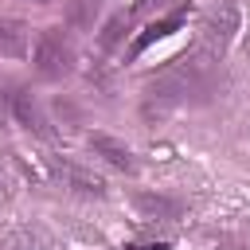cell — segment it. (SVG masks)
Returning a JSON list of instances; mask_svg holds the SVG:
<instances>
[{
    "mask_svg": "<svg viewBox=\"0 0 250 250\" xmlns=\"http://www.w3.org/2000/svg\"><path fill=\"white\" fill-rule=\"evenodd\" d=\"M70 66H74L70 39L62 35V27H47L35 43V70L43 78H62V74H70Z\"/></svg>",
    "mask_w": 250,
    "mask_h": 250,
    "instance_id": "cell-1",
    "label": "cell"
},
{
    "mask_svg": "<svg viewBox=\"0 0 250 250\" xmlns=\"http://www.w3.org/2000/svg\"><path fill=\"white\" fill-rule=\"evenodd\" d=\"M234 31H238V8L234 4H219L207 16V23H203V47L211 51V59H219L227 51V43L234 39Z\"/></svg>",
    "mask_w": 250,
    "mask_h": 250,
    "instance_id": "cell-2",
    "label": "cell"
},
{
    "mask_svg": "<svg viewBox=\"0 0 250 250\" xmlns=\"http://www.w3.org/2000/svg\"><path fill=\"white\" fill-rule=\"evenodd\" d=\"M12 117H16L23 129L39 133V137H47V133H51V129H47V117H43V109H39V102H35L23 86H16V90H12Z\"/></svg>",
    "mask_w": 250,
    "mask_h": 250,
    "instance_id": "cell-3",
    "label": "cell"
},
{
    "mask_svg": "<svg viewBox=\"0 0 250 250\" xmlns=\"http://www.w3.org/2000/svg\"><path fill=\"white\" fill-rule=\"evenodd\" d=\"M180 23H184V8H176V12H168V16H160V20H152V23H148V27H145V31H141V35L133 39V47H129V55L137 59V55H141V51H148V47H152L156 39H168L172 31H180Z\"/></svg>",
    "mask_w": 250,
    "mask_h": 250,
    "instance_id": "cell-4",
    "label": "cell"
},
{
    "mask_svg": "<svg viewBox=\"0 0 250 250\" xmlns=\"http://www.w3.org/2000/svg\"><path fill=\"white\" fill-rule=\"evenodd\" d=\"M27 23L23 20H12V16H0V55L4 59H23L27 55Z\"/></svg>",
    "mask_w": 250,
    "mask_h": 250,
    "instance_id": "cell-5",
    "label": "cell"
},
{
    "mask_svg": "<svg viewBox=\"0 0 250 250\" xmlns=\"http://www.w3.org/2000/svg\"><path fill=\"white\" fill-rule=\"evenodd\" d=\"M90 148L94 152H102L113 168H125V172H133V152L125 148V145H117L113 137H90Z\"/></svg>",
    "mask_w": 250,
    "mask_h": 250,
    "instance_id": "cell-6",
    "label": "cell"
},
{
    "mask_svg": "<svg viewBox=\"0 0 250 250\" xmlns=\"http://www.w3.org/2000/svg\"><path fill=\"white\" fill-rule=\"evenodd\" d=\"M160 4H168V0H137V4L129 8V12H121V16H117V20L109 23V31L102 35V43H105V47H113V43H117V35H121V27H129V23H133V20L141 16V12H148V8H160Z\"/></svg>",
    "mask_w": 250,
    "mask_h": 250,
    "instance_id": "cell-7",
    "label": "cell"
},
{
    "mask_svg": "<svg viewBox=\"0 0 250 250\" xmlns=\"http://www.w3.org/2000/svg\"><path fill=\"white\" fill-rule=\"evenodd\" d=\"M98 8H102V0H70L66 4V20L74 27H90L94 16H98Z\"/></svg>",
    "mask_w": 250,
    "mask_h": 250,
    "instance_id": "cell-8",
    "label": "cell"
},
{
    "mask_svg": "<svg viewBox=\"0 0 250 250\" xmlns=\"http://www.w3.org/2000/svg\"><path fill=\"white\" fill-rule=\"evenodd\" d=\"M141 207H145V211H152V215H160V211L180 215V203H172V199H152V195H145V199H141Z\"/></svg>",
    "mask_w": 250,
    "mask_h": 250,
    "instance_id": "cell-9",
    "label": "cell"
},
{
    "mask_svg": "<svg viewBox=\"0 0 250 250\" xmlns=\"http://www.w3.org/2000/svg\"><path fill=\"white\" fill-rule=\"evenodd\" d=\"M12 90H16V86L0 82V121H4V117H12Z\"/></svg>",
    "mask_w": 250,
    "mask_h": 250,
    "instance_id": "cell-10",
    "label": "cell"
},
{
    "mask_svg": "<svg viewBox=\"0 0 250 250\" xmlns=\"http://www.w3.org/2000/svg\"><path fill=\"white\" fill-rule=\"evenodd\" d=\"M125 250H168V242H129Z\"/></svg>",
    "mask_w": 250,
    "mask_h": 250,
    "instance_id": "cell-11",
    "label": "cell"
},
{
    "mask_svg": "<svg viewBox=\"0 0 250 250\" xmlns=\"http://www.w3.org/2000/svg\"><path fill=\"white\" fill-rule=\"evenodd\" d=\"M0 199H4V180H0Z\"/></svg>",
    "mask_w": 250,
    "mask_h": 250,
    "instance_id": "cell-12",
    "label": "cell"
}]
</instances>
